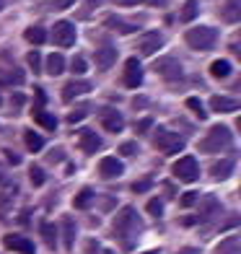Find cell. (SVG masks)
<instances>
[{
    "label": "cell",
    "instance_id": "60d3db41",
    "mask_svg": "<svg viewBox=\"0 0 241 254\" xmlns=\"http://www.w3.org/2000/svg\"><path fill=\"white\" fill-rule=\"evenodd\" d=\"M151 125H153V120H151V117H145V120H140V122L135 125V132H137V135H145L148 130H151Z\"/></svg>",
    "mask_w": 241,
    "mask_h": 254
},
{
    "label": "cell",
    "instance_id": "db71d44e",
    "mask_svg": "<svg viewBox=\"0 0 241 254\" xmlns=\"http://www.w3.org/2000/svg\"><path fill=\"white\" fill-rule=\"evenodd\" d=\"M5 156H8V161H10V164H18V161H21L16 153H10V151H5Z\"/></svg>",
    "mask_w": 241,
    "mask_h": 254
},
{
    "label": "cell",
    "instance_id": "9f6ffc18",
    "mask_svg": "<svg viewBox=\"0 0 241 254\" xmlns=\"http://www.w3.org/2000/svg\"><path fill=\"white\" fill-rule=\"evenodd\" d=\"M140 254H161V249H148V252H140Z\"/></svg>",
    "mask_w": 241,
    "mask_h": 254
},
{
    "label": "cell",
    "instance_id": "d590c367",
    "mask_svg": "<svg viewBox=\"0 0 241 254\" xmlns=\"http://www.w3.org/2000/svg\"><path fill=\"white\" fill-rule=\"evenodd\" d=\"M145 207H148V213H151L153 218H161V215H164V200H158V197H153Z\"/></svg>",
    "mask_w": 241,
    "mask_h": 254
},
{
    "label": "cell",
    "instance_id": "5bb4252c",
    "mask_svg": "<svg viewBox=\"0 0 241 254\" xmlns=\"http://www.w3.org/2000/svg\"><path fill=\"white\" fill-rule=\"evenodd\" d=\"M60 226H62V244H65L67 252H70L75 247V236H78V226L73 221V215H62L60 218Z\"/></svg>",
    "mask_w": 241,
    "mask_h": 254
},
{
    "label": "cell",
    "instance_id": "816d5d0a",
    "mask_svg": "<svg viewBox=\"0 0 241 254\" xmlns=\"http://www.w3.org/2000/svg\"><path fill=\"white\" fill-rule=\"evenodd\" d=\"M177 254H200V249H194V247H184V249H179Z\"/></svg>",
    "mask_w": 241,
    "mask_h": 254
},
{
    "label": "cell",
    "instance_id": "4fadbf2b",
    "mask_svg": "<svg viewBox=\"0 0 241 254\" xmlns=\"http://www.w3.org/2000/svg\"><path fill=\"white\" fill-rule=\"evenodd\" d=\"M91 88H94V83H88V80H70V83H65V88H62V101H73L78 96L88 94Z\"/></svg>",
    "mask_w": 241,
    "mask_h": 254
},
{
    "label": "cell",
    "instance_id": "ab89813d",
    "mask_svg": "<svg viewBox=\"0 0 241 254\" xmlns=\"http://www.w3.org/2000/svg\"><path fill=\"white\" fill-rule=\"evenodd\" d=\"M120 153H122V156H135V153H137V145H135L132 140H124V143L120 145Z\"/></svg>",
    "mask_w": 241,
    "mask_h": 254
},
{
    "label": "cell",
    "instance_id": "f35d334b",
    "mask_svg": "<svg viewBox=\"0 0 241 254\" xmlns=\"http://www.w3.org/2000/svg\"><path fill=\"white\" fill-rule=\"evenodd\" d=\"M200 200V194L197 192H187V194H181V207H194Z\"/></svg>",
    "mask_w": 241,
    "mask_h": 254
},
{
    "label": "cell",
    "instance_id": "7a4b0ae2",
    "mask_svg": "<svg viewBox=\"0 0 241 254\" xmlns=\"http://www.w3.org/2000/svg\"><path fill=\"white\" fill-rule=\"evenodd\" d=\"M234 145V135L226 125H215L210 127V132L200 140V153H221V151H228Z\"/></svg>",
    "mask_w": 241,
    "mask_h": 254
},
{
    "label": "cell",
    "instance_id": "f1b7e54d",
    "mask_svg": "<svg viewBox=\"0 0 241 254\" xmlns=\"http://www.w3.org/2000/svg\"><path fill=\"white\" fill-rule=\"evenodd\" d=\"M34 122H37V125H42L44 127V130H57V117H55V114H50V112H34Z\"/></svg>",
    "mask_w": 241,
    "mask_h": 254
},
{
    "label": "cell",
    "instance_id": "1f68e13d",
    "mask_svg": "<svg viewBox=\"0 0 241 254\" xmlns=\"http://www.w3.org/2000/svg\"><path fill=\"white\" fill-rule=\"evenodd\" d=\"M29 179H31L34 187H42L44 179H47V174H44V169H42V166H31V169H29Z\"/></svg>",
    "mask_w": 241,
    "mask_h": 254
},
{
    "label": "cell",
    "instance_id": "83f0119b",
    "mask_svg": "<svg viewBox=\"0 0 241 254\" xmlns=\"http://www.w3.org/2000/svg\"><path fill=\"white\" fill-rule=\"evenodd\" d=\"M39 231H42L44 244H47L50 249H57V226H55V223H50V221H44Z\"/></svg>",
    "mask_w": 241,
    "mask_h": 254
},
{
    "label": "cell",
    "instance_id": "4dcf8cb0",
    "mask_svg": "<svg viewBox=\"0 0 241 254\" xmlns=\"http://www.w3.org/2000/svg\"><path fill=\"white\" fill-rule=\"evenodd\" d=\"M210 75L213 78H228V75H231V63H228V60H215L210 65Z\"/></svg>",
    "mask_w": 241,
    "mask_h": 254
},
{
    "label": "cell",
    "instance_id": "5b68a950",
    "mask_svg": "<svg viewBox=\"0 0 241 254\" xmlns=\"http://www.w3.org/2000/svg\"><path fill=\"white\" fill-rule=\"evenodd\" d=\"M171 171H174V177L179 182H194L200 177V164L194 156H181L174 166H171Z\"/></svg>",
    "mask_w": 241,
    "mask_h": 254
},
{
    "label": "cell",
    "instance_id": "ba28073f",
    "mask_svg": "<svg viewBox=\"0 0 241 254\" xmlns=\"http://www.w3.org/2000/svg\"><path fill=\"white\" fill-rule=\"evenodd\" d=\"M153 70L158 75H164L166 80H177V78H181V63L174 60V57H161V60L153 65Z\"/></svg>",
    "mask_w": 241,
    "mask_h": 254
},
{
    "label": "cell",
    "instance_id": "ac0fdd59",
    "mask_svg": "<svg viewBox=\"0 0 241 254\" xmlns=\"http://www.w3.org/2000/svg\"><path fill=\"white\" fill-rule=\"evenodd\" d=\"M239 99L234 96H213L210 99V109L218 112V114H228V112H239Z\"/></svg>",
    "mask_w": 241,
    "mask_h": 254
},
{
    "label": "cell",
    "instance_id": "7dc6e473",
    "mask_svg": "<svg viewBox=\"0 0 241 254\" xmlns=\"http://www.w3.org/2000/svg\"><path fill=\"white\" fill-rule=\"evenodd\" d=\"M132 107H135V109L148 107V99H145V96H135V99H132Z\"/></svg>",
    "mask_w": 241,
    "mask_h": 254
},
{
    "label": "cell",
    "instance_id": "8992f818",
    "mask_svg": "<svg viewBox=\"0 0 241 254\" xmlns=\"http://www.w3.org/2000/svg\"><path fill=\"white\" fill-rule=\"evenodd\" d=\"M75 37H78V31H75V24H70V21H57L52 26V42L57 47H73Z\"/></svg>",
    "mask_w": 241,
    "mask_h": 254
},
{
    "label": "cell",
    "instance_id": "d6a6232c",
    "mask_svg": "<svg viewBox=\"0 0 241 254\" xmlns=\"http://www.w3.org/2000/svg\"><path fill=\"white\" fill-rule=\"evenodd\" d=\"M70 70H73L75 75H83V73L88 70V63H86V57H80V55H75L73 60H70Z\"/></svg>",
    "mask_w": 241,
    "mask_h": 254
},
{
    "label": "cell",
    "instance_id": "277c9868",
    "mask_svg": "<svg viewBox=\"0 0 241 254\" xmlns=\"http://www.w3.org/2000/svg\"><path fill=\"white\" fill-rule=\"evenodd\" d=\"M153 145H156V151L171 156V153H177V151L184 148V137L166 130V127H158V130L153 132Z\"/></svg>",
    "mask_w": 241,
    "mask_h": 254
},
{
    "label": "cell",
    "instance_id": "7c38bea8",
    "mask_svg": "<svg viewBox=\"0 0 241 254\" xmlns=\"http://www.w3.org/2000/svg\"><path fill=\"white\" fill-rule=\"evenodd\" d=\"M3 247L10 249V252H16V254H34V244H31L29 239L18 236V234H8V236H3Z\"/></svg>",
    "mask_w": 241,
    "mask_h": 254
},
{
    "label": "cell",
    "instance_id": "f907efd6",
    "mask_svg": "<svg viewBox=\"0 0 241 254\" xmlns=\"http://www.w3.org/2000/svg\"><path fill=\"white\" fill-rule=\"evenodd\" d=\"M117 5H137V3H143V0H114Z\"/></svg>",
    "mask_w": 241,
    "mask_h": 254
},
{
    "label": "cell",
    "instance_id": "b9f144b4",
    "mask_svg": "<svg viewBox=\"0 0 241 254\" xmlns=\"http://www.w3.org/2000/svg\"><path fill=\"white\" fill-rule=\"evenodd\" d=\"M99 205H101V210H104V213H109V210H114V207H117V200H114V197H101Z\"/></svg>",
    "mask_w": 241,
    "mask_h": 254
},
{
    "label": "cell",
    "instance_id": "8d00e7d4",
    "mask_svg": "<svg viewBox=\"0 0 241 254\" xmlns=\"http://www.w3.org/2000/svg\"><path fill=\"white\" fill-rule=\"evenodd\" d=\"M26 63H29V67H31L34 73H42V57H39V52H37V50L26 55Z\"/></svg>",
    "mask_w": 241,
    "mask_h": 254
},
{
    "label": "cell",
    "instance_id": "e575fe53",
    "mask_svg": "<svg viewBox=\"0 0 241 254\" xmlns=\"http://www.w3.org/2000/svg\"><path fill=\"white\" fill-rule=\"evenodd\" d=\"M88 107H78V109H73L70 114H67V122H70V125H75V122H80V120H86L88 117Z\"/></svg>",
    "mask_w": 241,
    "mask_h": 254
},
{
    "label": "cell",
    "instance_id": "cb8c5ba5",
    "mask_svg": "<svg viewBox=\"0 0 241 254\" xmlns=\"http://www.w3.org/2000/svg\"><path fill=\"white\" fill-rule=\"evenodd\" d=\"M197 13H200V3L197 0H187V3L181 5V10H179V21L181 24H189V21L197 18Z\"/></svg>",
    "mask_w": 241,
    "mask_h": 254
},
{
    "label": "cell",
    "instance_id": "9a60e30c",
    "mask_svg": "<svg viewBox=\"0 0 241 254\" xmlns=\"http://www.w3.org/2000/svg\"><path fill=\"white\" fill-rule=\"evenodd\" d=\"M114 63H117V50H114L112 44H101L96 50V67L99 70H109Z\"/></svg>",
    "mask_w": 241,
    "mask_h": 254
},
{
    "label": "cell",
    "instance_id": "f546056e",
    "mask_svg": "<svg viewBox=\"0 0 241 254\" xmlns=\"http://www.w3.org/2000/svg\"><path fill=\"white\" fill-rule=\"evenodd\" d=\"M94 197H96V194H94V190H91V187H83V190H80V192L75 194L73 207H78V210H86V207H88L91 202H94Z\"/></svg>",
    "mask_w": 241,
    "mask_h": 254
},
{
    "label": "cell",
    "instance_id": "bcb514c9",
    "mask_svg": "<svg viewBox=\"0 0 241 254\" xmlns=\"http://www.w3.org/2000/svg\"><path fill=\"white\" fill-rule=\"evenodd\" d=\"M44 101H47V99H44V91L37 88V107H34V112H42L44 109Z\"/></svg>",
    "mask_w": 241,
    "mask_h": 254
},
{
    "label": "cell",
    "instance_id": "836d02e7",
    "mask_svg": "<svg viewBox=\"0 0 241 254\" xmlns=\"http://www.w3.org/2000/svg\"><path fill=\"white\" fill-rule=\"evenodd\" d=\"M187 107H189V109H192L194 114H197L200 120H205V117H208V112H205V107H202V101H200V99L189 96V99H187Z\"/></svg>",
    "mask_w": 241,
    "mask_h": 254
},
{
    "label": "cell",
    "instance_id": "603a6c76",
    "mask_svg": "<svg viewBox=\"0 0 241 254\" xmlns=\"http://www.w3.org/2000/svg\"><path fill=\"white\" fill-rule=\"evenodd\" d=\"M44 70H47L52 78L60 75V73L65 70V57H62L60 52H52V55L47 57V65H44Z\"/></svg>",
    "mask_w": 241,
    "mask_h": 254
},
{
    "label": "cell",
    "instance_id": "7bdbcfd3",
    "mask_svg": "<svg viewBox=\"0 0 241 254\" xmlns=\"http://www.w3.org/2000/svg\"><path fill=\"white\" fill-rule=\"evenodd\" d=\"M10 104H13V109L18 112V109L26 104V96H24V94H13V96H10Z\"/></svg>",
    "mask_w": 241,
    "mask_h": 254
},
{
    "label": "cell",
    "instance_id": "d4e9b609",
    "mask_svg": "<svg viewBox=\"0 0 241 254\" xmlns=\"http://www.w3.org/2000/svg\"><path fill=\"white\" fill-rule=\"evenodd\" d=\"M215 254H241V239L239 236H228L226 241L218 244Z\"/></svg>",
    "mask_w": 241,
    "mask_h": 254
},
{
    "label": "cell",
    "instance_id": "7402d4cb",
    "mask_svg": "<svg viewBox=\"0 0 241 254\" xmlns=\"http://www.w3.org/2000/svg\"><path fill=\"white\" fill-rule=\"evenodd\" d=\"M104 26L112 29V31H120V34H132L137 29V24H127V21L120 18V16H107L104 18Z\"/></svg>",
    "mask_w": 241,
    "mask_h": 254
},
{
    "label": "cell",
    "instance_id": "2e32d148",
    "mask_svg": "<svg viewBox=\"0 0 241 254\" xmlns=\"http://www.w3.org/2000/svg\"><path fill=\"white\" fill-rule=\"evenodd\" d=\"M221 200L215 197V194H208V197H202L200 202V218L197 221H210V218H215L218 213H221Z\"/></svg>",
    "mask_w": 241,
    "mask_h": 254
},
{
    "label": "cell",
    "instance_id": "44dd1931",
    "mask_svg": "<svg viewBox=\"0 0 241 254\" xmlns=\"http://www.w3.org/2000/svg\"><path fill=\"white\" fill-rule=\"evenodd\" d=\"M24 83V70L18 67H0V86H21Z\"/></svg>",
    "mask_w": 241,
    "mask_h": 254
},
{
    "label": "cell",
    "instance_id": "30bf717a",
    "mask_svg": "<svg viewBox=\"0 0 241 254\" xmlns=\"http://www.w3.org/2000/svg\"><path fill=\"white\" fill-rule=\"evenodd\" d=\"M124 86L127 88H137L143 83V67H140V63H137V57H130L127 63H124Z\"/></svg>",
    "mask_w": 241,
    "mask_h": 254
},
{
    "label": "cell",
    "instance_id": "ffe728a7",
    "mask_svg": "<svg viewBox=\"0 0 241 254\" xmlns=\"http://www.w3.org/2000/svg\"><path fill=\"white\" fill-rule=\"evenodd\" d=\"M221 18L226 21V24L241 21V0H226L223 8H221Z\"/></svg>",
    "mask_w": 241,
    "mask_h": 254
},
{
    "label": "cell",
    "instance_id": "f6af8a7d",
    "mask_svg": "<svg viewBox=\"0 0 241 254\" xmlns=\"http://www.w3.org/2000/svg\"><path fill=\"white\" fill-rule=\"evenodd\" d=\"M73 3H75V0H55L52 8H55V10H65V8H70Z\"/></svg>",
    "mask_w": 241,
    "mask_h": 254
},
{
    "label": "cell",
    "instance_id": "6da1fadb",
    "mask_svg": "<svg viewBox=\"0 0 241 254\" xmlns=\"http://www.w3.org/2000/svg\"><path fill=\"white\" fill-rule=\"evenodd\" d=\"M143 228H145L143 218L137 215L135 207H122L117 213V218H114V223H112V236L117 239L124 249H132L137 236L143 234Z\"/></svg>",
    "mask_w": 241,
    "mask_h": 254
},
{
    "label": "cell",
    "instance_id": "9c48e42d",
    "mask_svg": "<svg viewBox=\"0 0 241 254\" xmlns=\"http://www.w3.org/2000/svg\"><path fill=\"white\" fill-rule=\"evenodd\" d=\"M99 120H101V125H104L107 132H122V127H124L122 114H120L117 109H112V107L99 109Z\"/></svg>",
    "mask_w": 241,
    "mask_h": 254
},
{
    "label": "cell",
    "instance_id": "3957f363",
    "mask_svg": "<svg viewBox=\"0 0 241 254\" xmlns=\"http://www.w3.org/2000/svg\"><path fill=\"white\" fill-rule=\"evenodd\" d=\"M184 42L187 47L194 52H210L215 44H218V29L213 26H194L184 34Z\"/></svg>",
    "mask_w": 241,
    "mask_h": 254
},
{
    "label": "cell",
    "instance_id": "f5cc1de1",
    "mask_svg": "<svg viewBox=\"0 0 241 254\" xmlns=\"http://www.w3.org/2000/svg\"><path fill=\"white\" fill-rule=\"evenodd\" d=\"M62 158V151H52L50 156H47V161H60Z\"/></svg>",
    "mask_w": 241,
    "mask_h": 254
},
{
    "label": "cell",
    "instance_id": "680465c9",
    "mask_svg": "<svg viewBox=\"0 0 241 254\" xmlns=\"http://www.w3.org/2000/svg\"><path fill=\"white\" fill-rule=\"evenodd\" d=\"M101 254H114V252H112V249H104V252H101Z\"/></svg>",
    "mask_w": 241,
    "mask_h": 254
},
{
    "label": "cell",
    "instance_id": "52a82bcc",
    "mask_svg": "<svg viewBox=\"0 0 241 254\" xmlns=\"http://www.w3.org/2000/svg\"><path fill=\"white\" fill-rule=\"evenodd\" d=\"M161 47H164V34L161 31H145L140 39H137V52L143 57H151L156 55Z\"/></svg>",
    "mask_w": 241,
    "mask_h": 254
},
{
    "label": "cell",
    "instance_id": "681fc988",
    "mask_svg": "<svg viewBox=\"0 0 241 254\" xmlns=\"http://www.w3.org/2000/svg\"><path fill=\"white\" fill-rule=\"evenodd\" d=\"M161 187H164L166 197H174V184H171V182H164V184H161Z\"/></svg>",
    "mask_w": 241,
    "mask_h": 254
},
{
    "label": "cell",
    "instance_id": "c3c4849f",
    "mask_svg": "<svg viewBox=\"0 0 241 254\" xmlns=\"http://www.w3.org/2000/svg\"><path fill=\"white\" fill-rule=\"evenodd\" d=\"M145 5H153V8H166L169 5V0H143Z\"/></svg>",
    "mask_w": 241,
    "mask_h": 254
},
{
    "label": "cell",
    "instance_id": "ee69618b",
    "mask_svg": "<svg viewBox=\"0 0 241 254\" xmlns=\"http://www.w3.org/2000/svg\"><path fill=\"white\" fill-rule=\"evenodd\" d=\"M99 241L96 239H86V254H99Z\"/></svg>",
    "mask_w": 241,
    "mask_h": 254
},
{
    "label": "cell",
    "instance_id": "94428289",
    "mask_svg": "<svg viewBox=\"0 0 241 254\" xmlns=\"http://www.w3.org/2000/svg\"><path fill=\"white\" fill-rule=\"evenodd\" d=\"M0 104H3V99H0Z\"/></svg>",
    "mask_w": 241,
    "mask_h": 254
},
{
    "label": "cell",
    "instance_id": "484cf974",
    "mask_svg": "<svg viewBox=\"0 0 241 254\" xmlns=\"http://www.w3.org/2000/svg\"><path fill=\"white\" fill-rule=\"evenodd\" d=\"M24 39H26L29 44H34V47H39V44L47 42V31H44L42 26H29V29L24 31Z\"/></svg>",
    "mask_w": 241,
    "mask_h": 254
},
{
    "label": "cell",
    "instance_id": "91938a15",
    "mask_svg": "<svg viewBox=\"0 0 241 254\" xmlns=\"http://www.w3.org/2000/svg\"><path fill=\"white\" fill-rule=\"evenodd\" d=\"M3 5H5V3H3V0H0V10H3Z\"/></svg>",
    "mask_w": 241,
    "mask_h": 254
},
{
    "label": "cell",
    "instance_id": "8fae6325",
    "mask_svg": "<svg viewBox=\"0 0 241 254\" xmlns=\"http://www.w3.org/2000/svg\"><path fill=\"white\" fill-rule=\"evenodd\" d=\"M122 171H124V166H122V161L117 156H107V158L99 161L101 179H117V177H122Z\"/></svg>",
    "mask_w": 241,
    "mask_h": 254
},
{
    "label": "cell",
    "instance_id": "11a10c76",
    "mask_svg": "<svg viewBox=\"0 0 241 254\" xmlns=\"http://www.w3.org/2000/svg\"><path fill=\"white\" fill-rule=\"evenodd\" d=\"M86 3H88L91 8H96V5H101V3H104V0H86Z\"/></svg>",
    "mask_w": 241,
    "mask_h": 254
},
{
    "label": "cell",
    "instance_id": "6f0895ef",
    "mask_svg": "<svg viewBox=\"0 0 241 254\" xmlns=\"http://www.w3.org/2000/svg\"><path fill=\"white\" fill-rule=\"evenodd\" d=\"M3 182H5V171H3V169H0V184H3Z\"/></svg>",
    "mask_w": 241,
    "mask_h": 254
},
{
    "label": "cell",
    "instance_id": "4316f807",
    "mask_svg": "<svg viewBox=\"0 0 241 254\" xmlns=\"http://www.w3.org/2000/svg\"><path fill=\"white\" fill-rule=\"evenodd\" d=\"M24 143H26V151L39 153L42 148H44V137H42L39 132H34V130H26V132H24Z\"/></svg>",
    "mask_w": 241,
    "mask_h": 254
},
{
    "label": "cell",
    "instance_id": "74e56055",
    "mask_svg": "<svg viewBox=\"0 0 241 254\" xmlns=\"http://www.w3.org/2000/svg\"><path fill=\"white\" fill-rule=\"evenodd\" d=\"M153 187V182L151 179H140V182H132V192L135 194H143V192H148Z\"/></svg>",
    "mask_w": 241,
    "mask_h": 254
},
{
    "label": "cell",
    "instance_id": "e0dca14e",
    "mask_svg": "<svg viewBox=\"0 0 241 254\" xmlns=\"http://www.w3.org/2000/svg\"><path fill=\"white\" fill-rule=\"evenodd\" d=\"M80 151L83 153H88V156H94L96 151H101L104 148V143H101V137L96 135V132H91V130H83L80 132Z\"/></svg>",
    "mask_w": 241,
    "mask_h": 254
},
{
    "label": "cell",
    "instance_id": "d6986e66",
    "mask_svg": "<svg viewBox=\"0 0 241 254\" xmlns=\"http://www.w3.org/2000/svg\"><path fill=\"white\" fill-rule=\"evenodd\" d=\"M236 169V161L234 158H223V161H215V164L210 166V177L213 179H228L234 174Z\"/></svg>",
    "mask_w": 241,
    "mask_h": 254
}]
</instances>
